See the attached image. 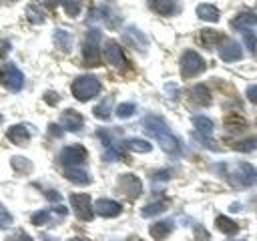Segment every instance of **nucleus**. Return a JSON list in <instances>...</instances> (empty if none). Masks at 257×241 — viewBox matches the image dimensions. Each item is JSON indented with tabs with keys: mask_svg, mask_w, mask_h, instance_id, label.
Masks as SVG:
<instances>
[{
	"mask_svg": "<svg viewBox=\"0 0 257 241\" xmlns=\"http://www.w3.org/2000/svg\"><path fill=\"white\" fill-rule=\"evenodd\" d=\"M143 127H145V133L151 135L153 139L159 141V145L163 147V151L171 153V155H177L181 151V141L171 133V129L167 127V123L157 116V114H147L143 118Z\"/></svg>",
	"mask_w": 257,
	"mask_h": 241,
	"instance_id": "nucleus-1",
	"label": "nucleus"
},
{
	"mask_svg": "<svg viewBox=\"0 0 257 241\" xmlns=\"http://www.w3.org/2000/svg\"><path fill=\"white\" fill-rule=\"evenodd\" d=\"M100 92V80L92 74H84V76H78L74 82H72V94L76 100H90L94 98L96 94Z\"/></svg>",
	"mask_w": 257,
	"mask_h": 241,
	"instance_id": "nucleus-2",
	"label": "nucleus"
},
{
	"mask_svg": "<svg viewBox=\"0 0 257 241\" xmlns=\"http://www.w3.org/2000/svg\"><path fill=\"white\" fill-rule=\"evenodd\" d=\"M205 68H207V64H205V60H203V56H201L199 52L187 50V52L181 56V74H183L185 78H193V76L201 74Z\"/></svg>",
	"mask_w": 257,
	"mask_h": 241,
	"instance_id": "nucleus-3",
	"label": "nucleus"
},
{
	"mask_svg": "<svg viewBox=\"0 0 257 241\" xmlns=\"http://www.w3.org/2000/svg\"><path fill=\"white\" fill-rule=\"evenodd\" d=\"M98 40H100V32L98 30H90L86 34V40L82 44V58L86 62V66H96L100 60V50H98Z\"/></svg>",
	"mask_w": 257,
	"mask_h": 241,
	"instance_id": "nucleus-4",
	"label": "nucleus"
},
{
	"mask_svg": "<svg viewBox=\"0 0 257 241\" xmlns=\"http://www.w3.org/2000/svg\"><path fill=\"white\" fill-rule=\"evenodd\" d=\"M0 84H4L12 92H18L24 86V74L20 72V68H16L14 64L8 62L0 68Z\"/></svg>",
	"mask_w": 257,
	"mask_h": 241,
	"instance_id": "nucleus-5",
	"label": "nucleus"
},
{
	"mask_svg": "<svg viewBox=\"0 0 257 241\" xmlns=\"http://www.w3.org/2000/svg\"><path fill=\"white\" fill-rule=\"evenodd\" d=\"M60 161L64 167H82L86 161V149L80 145H68L60 151Z\"/></svg>",
	"mask_w": 257,
	"mask_h": 241,
	"instance_id": "nucleus-6",
	"label": "nucleus"
},
{
	"mask_svg": "<svg viewBox=\"0 0 257 241\" xmlns=\"http://www.w3.org/2000/svg\"><path fill=\"white\" fill-rule=\"evenodd\" d=\"M70 205H72V209H74V213H76L78 219H82V221H90L92 219L94 209H92L90 197L86 193H74V195H70Z\"/></svg>",
	"mask_w": 257,
	"mask_h": 241,
	"instance_id": "nucleus-7",
	"label": "nucleus"
},
{
	"mask_svg": "<svg viewBox=\"0 0 257 241\" xmlns=\"http://www.w3.org/2000/svg\"><path fill=\"white\" fill-rule=\"evenodd\" d=\"M118 189L120 193H124L128 199H137L141 193H143V183L137 175L133 173H126V175H120L118 179Z\"/></svg>",
	"mask_w": 257,
	"mask_h": 241,
	"instance_id": "nucleus-8",
	"label": "nucleus"
},
{
	"mask_svg": "<svg viewBox=\"0 0 257 241\" xmlns=\"http://www.w3.org/2000/svg\"><path fill=\"white\" fill-rule=\"evenodd\" d=\"M219 56L221 60L225 62H235L243 56V50H241V44L231 40V38H223L221 40V48H219Z\"/></svg>",
	"mask_w": 257,
	"mask_h": 241,
	"instance_id": "nucleus-9",
	"label": "nucleus"
},
{
	"mask_svg": "<svg viewBox=\"0 0 257 241\" xmlns=\"http://www.w3.org/2000/svg\"><path fill=\"white\" fill-rule=\"evenodd\" d=\"M104 58H106V62L110 66H116V68L124 66V62H126L124 60V54H122V48L116 42H112V40H108L104 44Z\"/></svg>",
	"mask_w": 257,
	"mask_h": 241,
	"instance_id": "nucleus-10",
	"label": "nucleus"
},
{
	"mask_svg": "<svg viewBox=\"0 0 257 241\" xmlns=\"http://www.w3.org/2000/svg\"><path fill=\"white\" fill-rule=\"evenodd\" d=\"M94 211L100 217H116V215H120L122 205L118 201H112V199H98L94 203Z\"/></svg>",
	"mask_w": 257,
	"mask_h": 241,
	"instance_id": "nucleus-11",
	"label": "nucleus"
},
{
	"mask_svg": "<svg viewBox=\"0 0 257 241\" xmlns=\"http://www.w3.org/2000/svg\"><path fill=\"white\" fill-rule=\"evenodd\" d=\"M60 123H62V127H64L66 131L76 133V131H80V127H82L84 118H82V114H80V112H76V110L68 108V110H64V112H62Z\"/></svg>",
	"mask_w": 257,
	"mask_h": 241,
	"instance_id": "nucleus-12",
	"label": "nucleus"
},
{
	"mask_svg": "<svg viewBox=\"0 0 257 241\" xmlns=\"http://www.w3.org/2000/svg\"><path fill=\"white\" fill-rule=\"evenodd\" d=\"M235 177H239V183H241L243 187H249V185L257 183V171H255V167L249 165V163H241V165L237 167V175H235Z\"/></svg>",
	"mask_w": 257,
	"mask_h": 241,
	"instance_id": "nucleus-13",
	"label": "nucleus"
},
{
	"mask_svg": "<svg viewBox=\"0 0 257 241\" xmlns=\"http://www.w3.org/2000/svg\"><path fill=\"white\" fill-rule=\"evenodd\" d=\"M193 127L197 131V137L199 139H207L211 133H213V120L209 116H203V114H195L193 118Z\"/></svg>",
	"mask_w": 257,
	"mask_h": 241,
	"instance_id": "nucleus-14",
	"label": "nucleus"
},
{
	"mask_svg": "<svg viewBox=\"0 0 257 241\" xmlns=\"http://www.w3.org/2000/svg\"><path fill=\"white\" fill-rule=\"evenodd\" d=\"M8 139L14 145H26L30 141V131H28L26 125H12L8 129Z\"/></svg>",
	"mask_w": 257,
	"mask_h": 241,
	"instance_id": "nucleus-15",
	"label": "nucleus"
},
{
	"mask_svg": "<svg viewBox=\"0 0 257 241\" xmlns=\"http://www.w3.org/2000/svg\"><path fill=\"white\" fill-rule=\"evenodd\" d=\"M149 6L161 16H171L179 10L177 0H149Z\"/></svg>",
	"mask_w": 257,
	"mask_h": 241,
	"instance_id": "nucleus-16",
	"label": "nucleus"
},
{
	"mask_svg": "<svg viewBox=\"0 0 257 241\" xmlns=\"http://www.w3.org/2000/svg\"><path fill=\"white\" fill-rule=\"evenodd\" d=\"M52 42H54V46H56L58 50L70 52V48H72V34L66 32V30H62V28H58V30H54V34H52Z\"/></svg>",
	"mask_w": 257,
	"mask_h": 241,
	"instance_id": "nucleus-17",
	"label": "nucleus"
},
{
	"mask_svg": "<svg viewBox=\"0 0 257 241\" xmlns=\"http://www.w3.org/2000/svg\"><path fill=\"white\" fill-rule=\"evenodd\" d=\"M173 221L171 219H167V221H157V223H153L151 225V229H149V233H151V237L153 239H157V241H161V239H165L171 231H173Z\"/></svg>",
	"mask_w": 257,
	"mask_h": 241,
	"instance_id": "nucleus-18",
	"label": "nucleus"
},
{
	"mask_svg": "<svg viewBox=\"0 0 257 241\" xmlns=\"http://www.w3.org/2000/svg\"><path fill=\"white\" fill-rule=\"evenodd\" d=\"M64 175H66V179L72 181L74 185H88V183H90V177H88V173H86L82 167H66Z\"/></svg>",
	"mask_w": 257,
	"mask_h": 241,
	"instance_id": "nucleus-19",
	"label": "nucleus"
},
{
	"mask_svg": "<svg viewBox=\"0 0 257 241\" xmlns=\"http://www.w3.org/2000/svg\"><path fill=\"white\" fill-rule=\"evenodd\" d=\"M191 100L197 102V104H201V106H207V104L211 102V92H209V88H207L205 84L193 86V88H191Z\"/></svg>",
	"mask_w": 257,
	"mask_h": 241,
	"instance_id": "nucleus-20",
	"label": "nucleus"
},
{
	"mask_svg": "<svg viewBox=\"0 0 257 241\" xmlns=\"http://www.w3.org/2000/svg\"><path fill=\"white\" fill-rule=\"evenodd\" d=\"M197 16L205 22H217L219 20V10L213 4H199L197 6Z\"/></svg>",
	"mask_w": 257,
	"mask_h": 241,
	"instance_id": "nucleus-21",
	"label": "nucleus"
},
{
	"mask_svg": "<svg viewBox=\"0 0 257 241\" xmlns=\"http://www.w3.org/2000/svg\"><path fill=\"white\" fill-rule=\"evenodd\" d=\"M124 38H126V42H131L137 50H145L147 38H145V34H143V32H139L137 28H128V30L124 32Z\"/></svg>",
	"mask_w": 257,
	"mask_h": 241,
	"instance_id": "nucleus-22",
	"label": "nucleus"
},
{
	"mask_svg": "<svg viewBox=\"0 0 257 241\" xmlns=\"http://www.w3.org/2000/svg\"><path fill=\"white\" fill-rule=\"evenodd\" d=\"M215 225H217V229L223 231L225 235H235V233L239 231V225H237L235 221H231L229 217H225V215H219V217L215 219Z\"/></svg>",
	"mask_w": 257,
	"mask_h": 241,
	"instance_id": "nucleus-23",
	"label": "nucleus"
},
{
	"mask_svg": "<svg viewBox=\"0 0 257 241\" xmlns=\"http://www.w3.org/2000/svg\"><path fill=\"white\" fill-rule=\"evenodd\" d=\"M92 112H94V116L100 118V120L110 118V112H112V96H106L102 102H98V104L94 106Z\"/></svg>",
	"mask_w": 257,
	"mask_h": 241,
	"instance_id": "nucleus-24",
	"label": "nucleus"
},
{
	"mask_svg": "<svg viewBox=\"0 0 257 241\" xmlns=\"http://www.w3.org/2000/svg\"><path fill=\"white\" fill-rule=\"evenodd\" d=\"M124 145H126V149H131L135 153H151V149H153L151 143L145 139H126Z\"/></svg>",
	"mask_w": 257,
	"mask_h": 241,
	"instance_id": "nucleus-25",
	"label": "nucleus"
},
{
	"mask_svg": "<svg viewBox=\"0 0 257 241\" xmlns=\"http://www.w3.org/2000/svg\"><path fill=\"white\" fill-rule=\"evenodd\" d=\"M165 207H167V203H165V201H157V203H149V205H145V207H143V211H141V215H143V217H155V215H159V213H163V211H165Z\"/></svg>",
	"mask_w": 257,
	"mask_h": 241,
	"instance_id": "nucleus-26",
	"label": "nucleus"
},
{
	"mask_svg": "<svg viewBox=\"0 0 257 241\" xmlns=\"http://www.w3.org/2000/svg\"><path fill=\"white\" fill-rule=\"evenodd\" d=\"M26 16H28V20L32 22V24H42L46 18H44V12L38 8V6H34V4H30L28 8H26Z\"/></svg>",
	"mask_w": 257,
	"mask_h": 241,
	"instance_id": "nucleus-27",
	"label": "nucleus"
},
{
	"mask_svg": "<svg viewBox=\"0 0 257 241\" xmlns=\"http://www.w3.org/2000/svg\"><path fill=\"white\" fill-rule=\"evenodd\" d=\"M233 26H241V28L257 26V16H255V14H239V16L233 20Z\"/></svg>",
	"mask_w": 257,
	"mask_h": 241,
	"instance_id": "nucleus-28",
	"label": "nucleus"
},
{
	"mask_svg": "<svg viewBox=\"0 0 257 241\" xmlns=\"http://www.w3.org/2000/svg\"><path fill=\"white\" fill-rule=\"evenodd\" d=\"M241 36H243L245 46H247L251 52H255V50H257V36H255L249 28H241Z\"/></svg>",
	"mask_w": 257,
	"mask_h": 241,
	"instance_id": "nucleus-29",
	"label": "nucleus"
},
{
	"mask_svg": "<svg viewBox=\"0 0 257 241\" xmlns=\"http://www.w3.org/2000/svg\"><path fill=\"white\" fill-rule=\"evenodd\" d=\"M135 110H137V106H135V102H122V104H118L116 106V116H120V118H128V116H133L135 114Z\"/></svg>",
	"mask_w": 257,
	"mask_h": 241,
	"instance_id": "nucleus-30",
	"label": "nucleus"
},
{
	"mask_svg": "<svg viewBox=\"0 0 257 241\" xmlns=\"http://www.w3.org/2000/svg\"><path fill=\"white\" fill-rule=\"evenodd\" d=\"M12 167L16 171H20V173H30L32 171V163L28 159H24V157H14L12 159Z\"/></svg>",
	"mask_w": 257,
	"mask_h": 241,
	"instance_id": "nucleus-31",
	"label": "nucleus"
},
{
	"mask_svg": "<svg viewBox=\"0 0 257 241\" xmlns=\"http://www.w3.org/2000/svg\"><path fill=\"white\" fill-rule=\"evenodd\" d=\"M235 149L241 151V153H249V151L257 149V137H249V139H245V141H239V143L235 145Z\"/></svg>",
	"mask_w": 257,
	"mask_h": 241,
	"instance_id": "nucleus-32",
	"label": "nucleus"
},
{
	"mask_svg": "<svg viewBox=\"0 0 257 241\" xmlns=\"http://www.w3.org/2000/svg\"><path fill=\"white\" fill-rule=\"evenodd\" d=\"M225 125H227V129H229V131H237V129H241V127L245 125V120H243L239 114H235V112H233V114H229V116L225 118Z\"/></svg>",
	"mask_w": 257,
	"mask_h": 241,
	"instance_id": "nucleus-33",
	"label": "nucleus"
},
{
	"mask_svg": "<svg viewBox=\"0 0 257 241\" xmlns=\"http://www.w3.org/2000/svg\"><path fill=\"white\" fill-rule=\"evenodd\" d=\"M62 6H64V12L68 16H78V12H80V2L78 0H62Z\"/></svg>",
	"mask_w": 257,
	"mask_h": 241,
	"instance_id": "nucleus-34",
	"label": "nucleus"
},
{
	"mask_svg": "<svg viewBox=\"0 0 257 241\" xmlns=\"http://www.w3.org/2000/svg\"><path fill=\"white\" fill-rule=\"evenodd\" d=\"M48 221H50V211H46V209H42V211L32 215V223L34 225H46Z\"/></svg>",
	"mask_w": 257,
	"mask_h": 241,
	"instance_id": "nucleus-35",
	"label": "nucleus"
},
{
	"mask_svg": "<svg viewBox=\"0 0 257 241\" xmlns=\"http://www.w3.org/2000/svg\"><path fill=\"white\" fill-rule=\"evenodd\" d=\"M120 157H122V155H120L112 145H108V147H106V151H104V155H102V159H104V161H116V159H120Z\"/></svg>",
	"mask_w": 257,
	"mask_h": 241,
	"instance_id": "nucleus-36",
	"label": "nucleus"
},
{
	"mask_svg": "<svg viewBox=\"0 0 257 241\" xmlns=\"http://www.w3.org/2000/svg\"><path fill=\"white\" fill-rule=\"evenodd\" d=\"M203 40L205 42H217V40H223V36L219 34V32H215V30H203Z\"/></svg>",
	"mask_w": 257,
	"mask_h": 241,
	"instance_id": "nucleus-37",
	"label": "nucleus"
},
{
	"mask_svg": "<svg viewBox=\"0 0 257 241\" xmlns=\"http://www.w3.org/2000/svg\"><path fill=\"white\" fill-rule=\"evenodd\" d=\"M10 225H12V215H10L6 209H2V207H0V229L10 227Z\"/></svg>",
	"mask_w": 257,
	"mask_h": 241,
	"instance_id": "nucleus-38",
	"label": "nucleus"
},
{
	"mask_svg": "<svg viewBox=\"0 0 257 241\" xmlns=\"http://www.w3.org/2000/svg\"><path fill=\"white\" fill-rule=\"evenodd\" d=\"M245 96L253 102V104H257V84H251L249 88H247V92H245Z\"/></svg>",
	"mask_w": 257,
	"mask_h": 241,
	"instance_id": "nucleus-39",
	"label": "nucleus"
},
{
	"mask_svg": "<svg viewBox=\"0 0 257 241\" xmlns=\"http://www.w3.org/2000/svg\"><path fill=\"white\" fill-rule=\"evenodd\" d=\"M10 241H32V237H30V235H26L24 231H20V233H16Z\"/></svg>",
	"mask_w": 257,
	"mask_h": 241,
	"instance_id": "nucleus-40",
	"label": "nucleus"
},
{
	"mask_svg": "<svg viewBox=\"0 0 257 241\" xmlns=\"http://www.w3.org/2000/svg\"><path fill=\"white\" fill-rule=\"evenodd\" d=\"M44 98H46L48 104H56V102H58V94H56V92H46Z\"/></svg>",
	"mask_w": 257,
	"mask_h": 241,
	"instance_id": "nucleus-41",
	"label": "nucleus"
},
{
	"mask_svg": "<svg viewBox=\"0 0 257 241\" xmlns=\"http://www.w3.org/2000/svg\"><path fill=\"white\" fill-rule=\"evenodd\" d=\"M50 135H54V137H60V135H62L60 127H58V125H50Z\"/></svg>",
	"mask_w": 257,
	"mask_h": 241,
	"instance_id": "nucleus-42",
	"label": "nucleus"
},
{
	"mask_svg": "<svg viewBox=\"0 0 257 241\" xmlns=\"http://www.w3.org/2000/svg\"><path fill=\"white\" fill-rule=\"evenodd\" d=\"M46 197H48V199H52V201H58V199H60V195H58L56 191H48V193H46Z\"/></svg>",
	"mask_w": 257,
	"mask_h": 241,
	"instance_id": "nucleus-43",
	"label": "nucleus"
},
{
	"mask_svg": "<svg viewBox=\"0 0 257 241\" xmlns=\"http://www.w3.org/2000/svg\"><path fill=\"white\" fill-rule=\"evenodd\" d=\"M54 211H56L58 215H66V213H68V209H66V207H62V205H58V207H54Z\"/></svg>",
	"mask_w": 257,
	"mask_h": 241,
	"instance_id": "nucleus-44",
	"label": "nucleus"
},
{
	"mask_svg": "<svg viewBox=\"0 0 257 241\" xmlns=\"http://www.w3.org/2000/svg\"><path fill=\"white\" fill-rule=\"evenodd\" d=\"M155 179H169V171H163V173H157Z\"/></svg>",
	"mask_w": 257,
	"mask_h": 241,
	"instance_id": "nucleus-45",
	"label": "nucleus"
},
{
	"mask_svg": "<svg viewBox=\"0 0 257 241\" xmlns=\"http://www.w3.org/2000/svg\"><path fill=\"white\" fill-rule=\"evenodd\" d=\"M44 2H46V6H50V8H54V6H56V4L60 2V0H44Z\"/></svg>",
	"mask_w": 257,
	"mask_h": 241,
	"instance_id": "nucleus-46",
	"label": "nucleus"
},
{
	"mask_svg": "<svg viewBox=\"0 0 257 241\" xmlns=\"http://www.w3.org/2000/svg\"><path fill=\"white\" fill-rule=\"evenodd\" d=\"M68 241H84V239H76V237H74V239H68Z\"/></svg>",
	"mask_w": 257,
	"mask_h": 241,
	"instance_id": "nucleus-47",
	"label": "nucleus"
},
{
	"mask_svg": "<svg viewBox=\"0 0 257 241\" xmlns=\"http://www.w3.org/2000/svg\"><path fill=\"white\" fill-rule=\"evenodd\" d=\"M233 241H245V239H233Z\"/></svg>",
	"mask_w": 257,
	"mask_h": 241,
	"instance_id": "nucleus-48",
	"label": "nucleus"
},
{
	"mask_svg": "<svg viewBox=\"0 0 257 241\" xmlns=\"http://www.w3.org/2000/svg\"><path fill=\"white\" fill-rule=\"evenodd\" d=\"M2 120H4V118H2V114H0V123H2Z\"/></svg>",
	"mask_w": 257,
	"mask_h": 241,
	"instance_id": "nucleus-49",
	"label": "nucleus"
},
{
	"mask_svg": "<svg viewBox=\"0 0 257 241\" xmlns=\"http://www.w3.org/2000/svg\"><path fill=\"white\" fill-rule=\"evenodd\" d=\"M133 241H139V239H133Z\"/></svg>",
	"mask_w": 257,
	"mask_h": 241,
	"instance_id": "nucleus-50",
	"label": "nucleus"
}]
</instances>
